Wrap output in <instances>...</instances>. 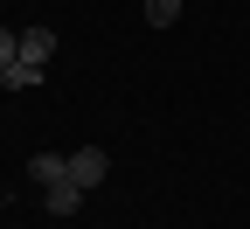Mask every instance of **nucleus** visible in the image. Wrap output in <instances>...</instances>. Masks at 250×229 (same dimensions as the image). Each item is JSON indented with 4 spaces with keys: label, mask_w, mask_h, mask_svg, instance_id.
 Wrapping results in <instances>:
<instances>
[{
    "label": "nucleus",
    "mask_w": 250,
    "mask_h": 229,
    "mask_svg": "<svg viewBox=\"0 0 250 229\" xmlns=\"http://www.w3.org/2000/svg\"><path fill=\"white\" fill-rule=\"evenodd\" d=\"M104 174H111V160H104V146H77L70 153V181L90 194V187H104Z\"/></svg>",
    "instance_id": "1"
},
{
    "label": "nucleus",
    "mask_w": 250,
    "mask_h": 229,
    "mask_svg": "<svg viewBox=\"0 0 250 229\" xmlns=\"http://www.w3.org/2000/svg\"><path fill=\"white\" fill-rule=\"evenodd\" d=\"M42 208H49L56 222H70V215L83 208V187H77L70 174H62V181H49V187H42Z\"/></svg>",
    "instance_id": "2"
},
{
    "label": "nucleus",
    "mask_w": 250,
    "mask_h": 229,
    "mask_svg": "<svg viewBox=\"0 0 250 229\" xmlns=\"http://www.w3.org/2000/svg\"><path fill=\"white\" fill-rule=\"evenodd\" d=\"M42 77H49L42 62H21V56H14V62H0V90H7V97H21V90H35Z\"/></svg>",
    "instance_id": "3"
},
{
    "label": "nucleus",
    "mask_w": 250,
    "mask_h": 229,
    "mask_svg": "<svg viewBox=\"0 0 250 229\" xmlns=\"http://www.w3.org/2000/svg\"><path fill=\"white\" fill-rule=\"evenodd\" d=\"M62 174H70V153H35V160H28V181H35V187H49V181H62Z\"/></svg>",
    "instance_id": "4"
},
{
    "label": "nucleus",
    "mask_w": 250,
    "mask_h": 229,
    "mask_svg": "<svg viewBox=\"0 0 250 229\" xmlns=\"http://www.w3.org/2000/svg\"><path fill=\"white\" fill-rule=\"evenodd\" d=\"M49 56H56V28H21V62H42L49 70Z\"/></svg>",
    "instance_id": "5"
},
{
    "label": "nucleus",
    "mask_w": 250,
    "mask_h": 229,
    "mask_svg": "<svg viewBox=\"0 0 250 229\" xmlns=\"http://www.w3.org/2000/svg\"><path fill=\"white\" fill-rule=\"evenodd\" d=\"M146 21H153V28H174V21H181V0H146Z\"/></svg>",
    "instance_id": "6"
},
{
    "label": "nucleus",
    "mask_w": 250,
    "mask_h": 229,
    "mask_svg": "<svg viewBox=\"0 0 250 229\" xmlns=\"http://www.w3.org/2000/svg\"><path fill=\"white\" fill-rule=\"evenodd\" d=\"M21 56V28H0V62H14Z\"/></svg>",
    "instance_id": "7"
}]
</instances>
